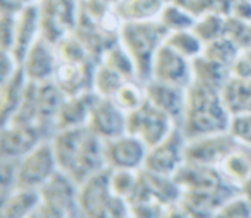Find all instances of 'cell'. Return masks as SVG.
Instances as JSON below:
<instances>
[{
    "instance_id": "1",
    "label": "cell",
    "mask_w": 251,
    "mask_h": 218,
    "mask_svg": "<svg viewBox=\"0 0 251 218\" xmlns=\"http://www.w3.org/2000/svg\"><path fill=\"white\" fill-rule=\"evenodd\" d=\"M231 113L222 91L193 81L187 88V109L181 129L187 139L228 132Z\"/></svg>"
},
{
    "instance_id": "2",
    "label": "cell",
    "mask_w": 251,
    "mask_h": 218,
    "mask_svg": "<svg viewBox=\"0 0 251 218\" xmlns=\"http://www.w3.org/2000/svg\"><path fill=\"white\" fill-rule=\"evenodd\" d=\"M168 31L156 21L122 22L118 32L119 43L132 57L141 82L150 81L151 63L157 50L165 44Z\"/></svg>"
},
{
    "instance_id": "3",
    "label": "cell",
    "mask_w": 251,
    "mask_h": 218,
    "mask_svg": "<svg viewBox=\"0 0 251 218\" xmlns=\"http://www.w3.org/2000/svg\"><path fill=\"white\" fill-rule=\"evenodd\" d=\"M57 172L59 166L50 139H44L18 160L16 189L40 191Z\"/></svg>"
},
{
    "instance_id": "4",
    "label": "cell",
    "mask_w": 251,
    "mask_h": 218,
    "mask_svg": "<svg viewBox=\"0 0 251 218\" xmlns=\"http://www.w3.org/2000/svg\"><path fill=\"white\" fill-rule=\"evenodd\" d=\"M175 128L178 125L149 100L126 117V133L138 138L149 148L162 142Z\"/></svg>"
},
{
    "instance_id": "5",
    "label": "cell",
    "mask_w": 251,
    "mask_h": 218,
    "mask_svg": "<svg viewBox=\"0 0 251 218\" xmlns=\"http://www.w3.org/2000/svg\"><path fill=\"white\" fill-rule=\"evenodd\" d=\"M185 145L187 138L178 126L162 142L149 148L144 170L174 177L185 163Z\"/></svg>"
},
{
    "instance_id": "6",
    "label": "cell",
    "mask_w": 251,
    "mask_h": 218,
    "mask_svg": "<svg viewBox=\"0 0 251 218\" xmlns=\"http://www.w3.org/2000/svg\"><path fill=\"white\" fill-rule=\"evenodd\" d=\"M59 65L60 57L56 44L41 35L25 53L21 62V69L28 82L41 85L54 79Z\"/></svg>"
},
{
    "instance_id": "7",
    "label": "cell",
    "mask_w": 251,
    "mask_h": 218,
    "mask_svg": "<svg viewBox=\"0 0 251 218\" xmlns=\"http://www.w3.org/2000/svg\"><path fill=\"white\" fill-rule=\"evenodd\" d=\"M237 145L238 144L228 132L187 139L185 163L219 169L222 161L234 151Z\"/></svg>"
},
{
    "instance_id": "8",
    "label": "cell",
    "mask_w": 251,
    "mask_h": 218,
    "mask_svg": "<svg viewBox=\"0 0 251 218\" xmlns=\"http://www.w3.org/2000/svg\"><path fill=\"white\" fill-rule=\"evenodd\" d=\"M193 79V60L184 57L165 43L154 54L150 81L188 88Z\"/></svg>"
},
{
    "instance_id": "9",
    "label": "cell",
    "mask_w": 251,
    "mask_h": 218,
    "mask_svg": "<svg viewBox=\"0 0 251 218\" xmlns=\"http://www.w3.org/2000/svg\"><path fill=\"white\" fill-rule=\"evenodd\" d=\"M147 154L149 147L129 133L104 141V157L110 170L140 172L144 169Z\"/></svg>"
},
{
    "instance_id": "10",
    "label": "cell",
    "mask_w": 251,
    "mask_h": 218,
    "mask_svg": "<svg viewBox=\"0 0 251 218\" xmlns=\"http://www.w3.org/2000/svg\"><path fill=\"white\" fill-rule=\"evenodd\" d=\"M128 114L113 98L96 97L87 122V129L101 141H110L126 133Z\"/></svg>"
},
{
    "instance_id": "11",
    "label": "cell",
    "mask_w": 251,
    "mask_h": 218,
    "mask_svg": "<svg viewBox=\"0 0 251 218\" xmlns=\"http://www.w3.org/2000/svg\"><path fill=\"white\" fill-rule=\"evenodd\" d=\"M79 186L63 172H57L41 189V204L53 207L72 218H84L79 208Z\"/></svg>"
},
{
    "instance_id": "12",
    "label": "cell",
    "mask_w": 251,
    "mask_h": 218,
    "mask_svg": "<svg viewBox=\"0 0 251 218\" xmlns=\"http://www.w3.org/2000/svg\"><path fill=\"white\" fill-rule=\"evenodd\" d=\"M44 139L50 138L37 125H3L0 141L1 160H19Z\"/></svg>"
},
{
    "instance_id": "13",
    "label": "cell",
    "mask_w": 251,
    "mask_h": 218,
    "mask_svg": "<svg viewBox=\"0 0 251 218\" xmlns=\"http://www.w3.org/2000/svg\"><path fill=\"white\" fill-rule=\"evenodd\" d=\"M147 100L181 126L187 109V88L157 81L146 82Z\"/></svg>"
},
{
    "instance_id": "14",
    "label": "cell",
    "mask_w": 251,
    "mask_h": 218,
    "mask_svg": "<svg viewBox=\"0 0 251 218\" xmlns=\"http://www.w3.org/2000/svg\"><path fill=\"white\" fill-rule=\"evenodd\" d=\"M38 37H41V21L37 3L22 7L15 18V38L10 53L19 60V63Z\"/></svg>"
},
{
    "instance_id": "15",
    "label": "cell",
    "mask_w": 251,
    "mask_h": 218,
    "mask_svg": "<svg viewBox=\"0 0 251 218\" xmlns=\"http://www.w3.org/2000/svg\"><path fill=\"white\" fill-rule=\"evenodd\" d=\"M87 135H88L87 126H79V128L56 131L50 136V144L60 172L68 173V170L72 167L76 155L79 154L84 145Z\"/></svg>"
},
{
    "instance_id": "16",
    "label": "cell",
    "mask_w": 251,
    "mask_h": 218,
    "mask_svg": "<svg viewBox=\"0 0 251 218\" xmlns=\"http://www.w3.org/2000/svg\"><path fill=\"white\" fill-rule=\"evenodd\" d=\"M96 97L97 95L93 91L66 97L54 120V132L60 129L87 126Z\"/></svg>"
},
{
    "instance_id": "17",
    "label": "cell",
    "mask_w": 251,
    "mask_h": 218,
    "mask_svg": "<svg viewBox=\"0 0 251 218\" xmlns=\"http://www.w3.org/2000/svg\"><path fill=\"white\" fill-rule=\"evenodd\" d=\"M40 204V191L18 188L1 198L0 218H29L37 213Z\"/></svg>"
},
{
    "instance_id": "18",
    "label": "cell",
    "mask_w": 251,
    "mask_h": 218,
    "mask_svg": "<svg viewBox=\"0 0 251 218\" xmlns=\"http://www.w3.org/2000/svg\"><path fill=\"white\" fill-rule=\"evenodd\" d=\"M222 176L237 189H241L251 177V148L237 145L219 166Z\"/></svg>"
},
{
    "instance_id": "19",
    "label": "cell",
    "mask_w": 251,
    "mask_h": 218,
    "mask_svg": "<svg viewBox=\"0 0 251 218\" xmlns=\"http://www.w3.org/2000/svg\"><path fill=\"white\" fill-rule=\"evenodd\" d=\"M165 4L163 0H116L115 12L121 22L156 21Z\"/></svg>"
},
{
    "instance_id": "20",
    "label": "cell",
    "mask_w": 251,
    "mask_h": 218,
    "mask_svg": "<svg viewBox=\"0 0 251 218\" xmlns=\"http://www.w3.org/2000/svg\"><path fill=\"white\" fill-rule=\"evenodd\" d=\"M28 87V79L25 78L22 69H19L9 79L1 81V117L3 125L7 123L16 113L21 101L25 95Z\"/></svg>"
},
{
    "instance_id": "21",
    "label": "cell",
    "mask_w": 251,
    "mask_h": 218,
    "mask_svg": "<svg viewBox=\"0 0 251 218\" xmlns=\"http://www.w3.org/2000/svg\"><path fill=\"white\" fill-rule=\"evenodd\" d=\"M157 21L163 25V28L169 34V32H176V31L193 29L197 18L181 3L171 1L165 4Z\"/></svg>"
},
{
    "instance_id": "22",
    "label": "cell",
    "mask_w": 251,
    "mask_h": 218,
    "mask_svg": "<svg viewBox=\"0 0 251 218\" xmlns=\"http://www.w3.org/2000/svg\"><path fill=\"white\" fill-rule=\"evenodd\" d=\"M126 82L121 75H118L112 67L99 62L93 72L91 89L96 95L103 98H113L122 84Z\"/></svg>"
},
{
    "instance_id": "23",
    "label": "cell",
    "mask_w": 251,
    "mask_h": 218,
    "mask_svg": "<svg viewBox=\"0 0 251 218\" xmlns=\"http://www.w3.org/2000/svg\"><path fill=\"white\" fill-rule=\"evenodd\" d=\"M165 43L190 60H196L204 51V43L193 29L169 32Z\"/></svg>"
},
{
    "instance_id": "24",
    "label": "cell",
    "mask_w": 251,
    "mask_h": 218,
    "mask_svg": "<svg viewBox=\"0 0 251 218\" xmlns=\"http://www.w3.org/2000/svg\"><path fill=\"white\" fill-rule=\"evenodd\" d=\"M113 100L128 114L137 110L147 100L146 84L141 81H126L115 94Z\"/></svg>"
},
{
    "instance_id": "25",
    "label": "cell",
    "mask_w": 251,
    "mask_h": 218,
    "mask_svg": "<svg viewBox=\"0 0 251 218\" xmlns=\"http://www.w3.org/2000/svg\"><path fill=\"white\" fill-rule=\"evenodd\" d=\"M193 31L201 38V41L206 45L218 38L228 35V25L225 23V19L222 16H219L218 13L209 12L197 18Z\"/></svg>"
},
{
    "instance_id": "26",
    "label": "cell",
    "mask_w": 251,
    "mask_h": 218,
    "mask_svg": "<svg viewBox=\"0 0 251 218\" xmlns=\"http://www.w3.org/2000/svg\"><path fill=\"white\" fill-rule=\"evenodd\" d=\"M138 173L140 172H129V170H110V176H109V183H110V189L112 192L128 201L131 194L135 189L137 180H138Z\"/></svg>"
},
{
    "instance_id": "27",
    "label": "cell",
    "mask_w": 251,
    "mask_h": 218,
    "mask_svg": "<svg viewBox=\"0 0 251 218\" xmlns=\"http://www.w3.org/2000/svg\"><path fill=\"white\" fill-rule=\"evenodd\" d=\"M228 133L237 144L251 148V111H240L231 114Z\"/></svg>"
},
{
    "instance_id": "28",
    "label": "cell",
    "mask_w": 251,
    "mask_h": 218,
    "mask_svg": "<svg viewBox=\"0 0 251 218\" xmlns=\"http://www.w3.org/2000/svg\"><path fill=\"white\" fill-rule=\"evenodd\" d=\"M213 218H251V207L238 194L231 198Z\"/></svg>"
},
{
    "instance_id": "29",
    "label": "cell",
    "mask_w": 251,
    "mask_h": 218,
    "mask_svg": "<svg viewBox=\"0 0 251 218\" xmlns=\"http://www.w3.org/2000/svg\"><path fill=\"white\" fill-rule=\"evenodd\" d=\"M129 216L132 218H162L165 205L154 199H143L137 202H131Z\"/></svg>"
},
{
    "instance_id": "30",
    "label": "cell",
    "mask_w": 251,
    "mask_h": 218,
    "mask_svg": "<svg viewBox=\"0 0 251 218\" xmlns=\"http://www.w3.org/2000/svg\"><path fill=\"white\" fill-rule=\"evenodd\" d=\"M18 160H1V198L16 189Z\"/></svg>"
},
{
    "instance_id": "31",
    "label": "cell",
    "mask_w": 251,
    "mask_h": 218,
    "mask_svg": "<svg viewBox=\"0 0 251 218\" xmlns=\"http://www.w3.org/2000/svg\"><path fill=\"white\" fill-rule=\"evenodd\" d=\"M162 218H194V217L191 216V213L188 211V208L184 205V202L179 199V201H175V202H171V204L165 205Z\"/></svg>"
},
{
    "instance_id": "32",
    "label": "cell",
    "mask_w": 251,
    "mask_h": 218,
    "mask_svg": "<svg viewBox=\"0 0 251 218\" xmlns=\"http://www.w3.org/2000/svg\"><path fill=\"white\" fill-rule=\"evenodd\" d=\"M240 195L249 202V205L251 207V177L250 180L244 185V186H241V189H240Z\"/></svg>"
},
{
    "instance_id": "33",
    "label": "cell",
    "mask_w": 251,
    "mask_h": 218,
    "mask_svg": "<svg viewBox=\"0 0 251 218\" xmlns=\"http://www.w3.org/2000/svg\"><path fill=\"white\" fill-rule=\"evenodd\" d=\"M29 218H38V210H37V213H35V214H32Z\"/></svg>"
},
{
    "instance_id": "34",
    "label": "cell",
    "mask_w": 251,
    "mask_h": 218,
    "mask_svg": "<svg viewBox=\"0 0 251 218\" xmlns=\"http://www.w3.org/2000/svg\"><path fill=\"white\" fill-rule=\"evenodd\" d=\"M126 218H132V217H131V216H128V217H126Z\"/></svg>"
}]
</instances>
